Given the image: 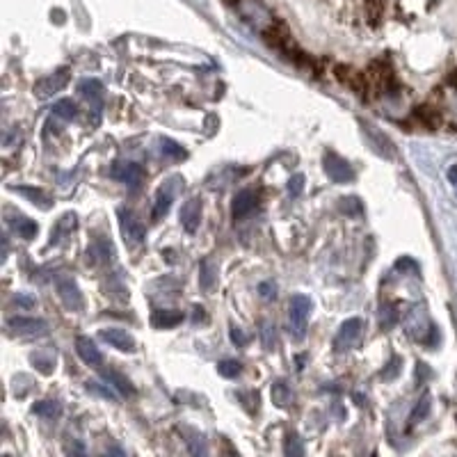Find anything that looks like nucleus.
Instances as JSON below:
<instances>
[{
	"mask_svg": "<svg viewBox=\"0 0 457 457\" xmlns=\"http://www.w3.org/2000/svg\"><path fill=\"white\" fill-rule=\"evenodd\" d=\"M236 9L240 12V16L245 18V21L254 28V30H259L261 35H263L277 18V16H272V12L263 3H261V0H238Z\"/></svg>",
	"mask_w": 457,
	"mask_h": 457,
	"instance_id": "obj_1",
	"label": "nucleus"
},
{
	"mask_svg": "<svg viewBox=\"0 0 457 457\" xmlns=\"http://www.w3.org/2000/svg\"><path fill=\"white\" fill-rule=\"evenodd\" d=\"M311 309H314V304H311V299L307 295H293V299H290L288 314H290V336H293V341H304Z\"/></svg>",
	"mask_w": 457,
	"mask_h": 457,
	"instance_id": "obj_2",
	"label": "nucleus"
},
{
	"mask_svg": "<svg viewBox=\"0 0 457 457\" xmlns=\"http://www.w3.org/2000/svg\"><path fill=\"white\" fill-rule=\"evenodd\" d=\"M334 76L338 78V83L350 87V90L362 96V99H371V85H368L366 71H357L355 66H348V64H336Z\"/></svg>",
	"mask_w": 457,
	"mask_h": 457,
	"instance_id": "obj_3",
	"label": "nucleus"
},
{
	"mask_svg": "<svg viewBox=\"0 0 457 457\" xmlns=\"http://www.w3.org/2000/svg\"><path fill=\"white\" fill-rule=\"evenodd\" d=\"M364 327L366 325L362 318H348L334 338V352H348V350L357 348V343L362 341Z\"/></svg>",
	"mask_w": 457,
	"mask_h": 457,
	"instance_id": "obj_4",
	"label": "nucleus"
},
{
	"mask_svg": "<svg viewBox=\"0 0 457 457\" xmlns=\"http://www.w3.org/2000/svg\"><path fill=\"white\" fill-rule=\"evenodd\" d=\"M119 227H121L126 245H131V247L142 245L144 238H147V229H144V225L133 215L131 210H126V208L119 210Z\"/></svg>",
	"mask_w": 457,
	"mask_h": 457,
	"instance_id": "obj_5",
	"label": "nucleus"
},
{
	"mask_svg": "<svg viewBox=\"0 0 457 457\" xmlns=\"http://www.w3.org/2000/svg\"><path fill=\"white\" fill-rule=\"evenodd\" d=\"M325 172H327V177L332 179L334 183H338V186L355 181V170H352V165H350L348 160H343L341 155L332 153V151L325 153Z\"/></svg>",
	"mask_w": 457,
	"mask_h": 457,
	"instance_id": "obj_6",
	"label": "nucleus"
},
{
	"mask_svg": "<svg viewBox=\"0 0 457 457\" xmlns=\"http://www.w3.org/2000/svg\"><path fill=\"white\" fill-rule=\"evenodd\" d=\"M110 177L126 183L131 190H138L144 181V170L138 162H129V160H117L110 170Z\"/></svg>",
	"mask_w": 457,
	"mask_h": 457,
	"instance_id": "obj_7",
	"label": "nucleus"
},
{
	"mask_svg": "<svg viewBox=\"0 0 457 457\" xmlns=\"http://www.w3.org/2000/svg\"><path fill=\"white\" fill-rule=\"evenodd\" d=\"M412 119L416 126H421L425 131H437L444 126V114L439 105H432V103H423V105H416L412 110Z\"/></svg>",
	"mask_w": 457,
	"mask_h": 457,
	"instance_id": "obj_8",
	"label": "nucleus"
},
{
	"mask_svg": "<svg viewBox=\"0 0 457 457\" xmlns=\"http://www.w3.org/2000/svg\"><path fill=\"white\" fill-rule=\"evenodd\" d=\"M57 295H60L62 304L69 311H83L85 299H83L81 288H78V284L73 279H69V277L57 279Z\"/></svg>",
	"mask_w": 457,
	"mask_h": 457,
	"instance_id": "obj_9",
	"label": "nucleus"
},
{
	"mask_svg": "<svg viewBox=\"0 0 457 457\" xmlns=\"http://www.w3.org/2000/svg\"><path fill=\"white\" fill-rule=\"evenodd\" d=\"M66 83H69V69L64 66V69H57L55 73L42 78V81L35 85V96H39V99H48V96H53L55 92H62Z\"/></svg>",
	"mask_w": 457,
	"mask_h": 457,
	"instance_id": "obj_10",
	"label": "nucleus"
},
{
	"mask_svg": "<svg viewBox=\"0 0 457 457\" xmlns=\"http://www.w3.org/2000/svg\"><path fill=\"white\" fill-rule=\"evenodd\" d=\"M7 327L12 334H21V336H32V334H44L48 325L39 318H25V316H16L7 320Z\"/></svg>",
	"mask_w": 457,
	"mask_h": 457,
	"instance_id": "obj_11",
	"label": "nucleus"
},
{
	"mask_svg": "<svg viewBox=\"0 0 457 457\" xmlns=\"http://www.w3.org/2000/svg\"><path fill=\"white\" fill-rule=\"evenodd\" d=\"M256 192L254 190H242L238 192L236 197H233V203H231V215L233 220H242V218H247L251 210L256 208Z\"/></svg>",
	"mask_w": 457,
	"mask_h": 457,
	"instance_id": "obj_12",
	"label": "nucleus"
},
{
	"mask_svg": "<svg viewBox=\"0 0 457 457\" xmlns=\"http://www.w3.org/2000/svg\"><path fill=\"white\" fill-rule=\"evenodd\" d=\"M101 338L112 348L121 350V352H135V338L129 332H124V329H117V327L101 329Z\"/></svg>",
	"mask_w": 457,
	"mask_h": 457,
	"instance_id": "obj_13",
	"label": "nucleus"
},
{
	"mask_svg": "<svg viewBox=\"0 0 457 457\" xmlns=\"http://www.w3.org/2000/svg\"><path fill=\"white\" fill-rule=\"evenodd\" d=\"M199 222H201V201L197 197H192L181 208V225L188 233H194L199 229Z\"/></svg>",
	"mask_w": 457,
	"mask_h": 457,
	"instance_id": "obj_14",
	"label": "nucleus"
},
{
	"mask_svg": "<svg viewBox=\"0 0 457 457\" xmlns=\"http://www.w3.org/2000/svg\"><path fill=\"white\" fill-rule=\"evenodd\" d=\"M76 352L85 364H90V366H101L103 364L101 350L96 348V343L92 341V338H87V336H78L76 338Z\"/></svg>",
	"mask_w": 457,
	"mask_h": 457,
	"instance_id": "obj_15",
	"label": "nucleus"
},
{
	"mask_svg": "<svg viewBox=\"0 0 457 457\" xmlns=\"http://www.w3.org/2000/svg\"><path fill=\"white\" fill-rule=\"evenodd\" d=\"M101 377L112 388H117V391H119L121 396H135V386L131 384V380L124 373L114 371V368H101Z\"/></svg>",
	"mask_w": 457,
	"mask_h": 457,
	"instance_id": "obj_16",
	"label": "nucleus"
},
{
	"mask_svg": "<svg viewBox=\"0 0 457 457\" xmlns=\"http://www.w3.org/2000/svg\"><path fill=\"white\" fill-rule=\"evenodd\" d=\"M78 92H81L96 110H101V101H103V92H105L101 81H96V78H85V81L78 85Z\"/></svg>",
	"mask_w": 457,
	"mask_h": 457,
	"instance_id": "obj_17",
	"label": "nucleus"
},
{
	"mask_svg": "<svg viewBox=\"0 0 457 457\" xmlns=\"http://www.w3.org/2000/svg\"><path fill=\"white\" fill-rule=\"evenodd\" d=\"M151 323L155 329H172L183 323V311L177 309H160V311H153L151 316Z\"/></svg>",
	"mask_w": 457,
	"mask_h": 457,
	"instance_id": "obj_18",
	"label": "nucleus"
},
{
	"mask_svg": "<svg viewBox=\"0 0 457 457\" xmlns=\"http://www.w3.org/2000/svg\"><path fill=\"white\" fill-rule=\"evenodd\" d=\"M215 281H218V263L210 256H206L199 266V286L203 293H210L215 288Z\"/></svg>",
	"mask_w": 457,
	"mask_h": 457,
	"instance_id": "obj_19",
	"label": "nucleus"
},
{
	"mask_svg": "<svg viewBox=\"0 0 457 457\" xmlns=\"http://www.w3.org/2000/svg\"><path fill=\"white\" fill-rule=\"evenodd\" d=\"M293 388L288 386L286 380H277L275 384H272V403H275L277 407H281V410H286V407H290V403H293Z\"/></svg>",
	"mask_w": 457,
	"mask_h": 457,
	"instance_id": "obj_20",
	"label": "nucleus"
},
{
	"mask_svg": "<svg viewBox=\"0 0 457 457\" xmlns=\"http://www.w3.org/2000/svg\"><path fill=\"white\" fill-rule=\"evenodd\" d=\"M78 225V218H76V213H66V215H62V220L57 222V227L53 229L51 233V245H55V242H60L62 236H66V233H71Z\"/></svg>",
	"mask_w": 457,
	"mask_h": 457,
	"instance_id": "obj_21",
	"label": "nucleus"
},
{
	"mask_svg": "<svg viewBox=\"0 0 457 457\" xmlns=\"http://www.w3.org/2000/svg\"><path fill=\"white\" fill-rule=\"evenodd\" d=\"M12 190L18 192V194H23V197H28V199H30V201L35 203V206H39V208H44V210L51 208V199H48V194L42 192V190L28 188V186H18V188H12Z\"/></svg>",
	"mask_w": 457,
	"mask_h": 457,
	"instance_id": "obj_22",
	"label": "nucleus"
},
{
	"mask_svg": "<svg viewBox=\"0 0 457 457\" xmlns=\"http://www.w3.org/2000/svg\"><path fill=\"white\" fill-rule=\"evenodd\" d=\"M32 414L42 416V419H57V416L62 414V407L57 400H42V403H35L32 405Z\"/></svg>",
	"mask_w": 457,
	"mask_h": 457,
	"instance_id": "obj_23",
	"label": "nucleus"
},
{
	"mask_svg": "<svg viewBox=\"0 0 457 457\" xmlns=\"http://www.w3.org/2000/svg\"><path fill=\"white\" fill-rule=\"evenodd\" d=\"M160 151H162V155H167V158H172V160H183L188 155L186 149H183L179 142H174L170 138L160 140Z\"/></svg>",
	"mask_w": 457,
	"mask_h": 457,
	"instance_id": "obj_24",
	"label": "nucleus"
},
{
	"mask_svg": "<svg viewBox=\"0 0 457 457\" xmlns=\"http://www.w3.org/2000/svg\"><path fill=\"white\" fill-rule=\"evenodd\" d=\"M14 231H16L21 238L32 240V238L37 236V225H35L32 220H28L25 215H18V218L14 220Z\"/></svg>",
	"mask_w": 457,
	"mask_h": 457,
	"instance_id": "obj_25",
	"label": "nucleus"
},
{
	"mask_svg": "<svg viewBox=\"0 0 457 457\" xmlns=\"http://www.w3.org/2000/svg\"><path fill=\"white\" fill-rule=\"evenodd\" d=\"M53 112L57 117H62V119H76V117H78V105L71 99H60L53 105Z\"/></svg>",
	"mask_w": 457,
	"mask_h": 457,
	"instance_id": "obj_26",
	"label": "nucleus"
},
{
	"mask_svg": "<svg viewBox=\"0 0 457 457\" xmlns=\"http://www.w3.org/2000/svg\"><path fill=\"white\" fill-rule=\"evenodd\" d=\"M172 208V194L160 190L158 197H155V206H153V220H160L162 215H167V210Z\"/></svg>",
	"mask_w": 457,
	"mask_h": 457,
	"instance_id": "obj_27",
	"label": "nucleus"
},
{
	"mask_svg": "<svg viewBox=\"0 0 457 457\" xmlns=\"http://www.w3.org/2000/svg\"><path fill=\"white\" fill-rule=\"evenodd\" d=\"M261 338H263V348L268 350V352H272V350H277L275 325L268 323V320H263V323H261Z\"/></svg>",
	"mask_w": 457,
	"mask_h": 457,
	"instance_id": "obj_28",
	"label": "nucleus"
},
{
	"mask_svg": "<svg viewBox=\"0 0 457 457\" xmlns=\"http://www.w3.org/2000/svg\"><path fill=\"white\" fill-rule=\"evenodd\" d=\"M430 396L427 393H423V398L419 403H416V407H414V412H412V416H410V425H416L419 421H423L425 416H427V412H430Z\"/></svg>",
	"mask_w": 457,
	"mask_h": 457,
	"instance_id": "obj_29",
	"label": "nucleus"
},
{
	"mask_svg": "<svg viewBox=\"0 0 457 457\" xmlns=\"http://www.w3.org/2000/svg\"><path fill=\"white\" fill-rule=\"evenodd\" d=\"M240 371H242V364L236 362V359H225V362L218 364V373L222 377H227V380H231V377H238Z\"/></svg>",
	"mask_w": 457,
	"mask_h": 457,
	"instance_id": "obj_30",
	"label": "nucleus"
},
{
	"mask_svg": "<svg viewBox=\"0 0 457 457\" xmlns=\"http://www.w3.org/2000/svg\"><path fill=\"white\" fill-rule=\"evenodd\" d=\"M398 318H400V311H398L393 304L382 307V314H380V325H382V329H391V327L398 323Z\"/></svg>",
	"mask_w": 457,
	"mask_h": 457,
	"instance_id": "obj_31",
	"label": "nucleus"
},
{
	"mask_svg": "<svg viewBox=\"0 0 457 457\" xmlns=\"http://www.w3.org/2000/svg\"><path fill=\"white\" fill-rule=\"evenodd\" d=\"M87 391H92V393H96V396H101V398H105V400H110V403H114V400H117V393L112 391V386H110V384L87 382Z\"/></svg>",
	"mask_w": 457,
	"mask_h": 457,
	"instance_id": "obj_32",
	"label": "nucleus"
},
{
	"mask_svg": "<svg viewBox=\"0 0 457 457\" xmlns=\"http://www.w3.org/2000/svg\"><path fill=\"white\" fill-rule=\"evenodd\" d=\"M286 455H304V449H302V444H299V437L297 434H288V439H286V449H284Z\"/></svg>",
	"mask_w": 457,
	"mask_h": 457,
	"instance_id": "obj_33",
	"label": "nucleus"
},
{
	"mask_svg": "<svg viewBox=\"0 0 457 457\" xmlns=\"http://www.w3.org/2000/svg\"><path fill=\"white\" fill-rule=\"evenodd\" d=\"M32 364L39 368V373H44V375H51L53 373V359H46L44 355H35L32 357Z\"/></svg>",
	"mask_w": 457,
	"mask_h": 457,
	"instance_id": "obj_34",
	"label": "nucleus"
},
{
	"mask_svg": "<svg viewBox=\"0 0 457 457\" xmlns=\"http://www.w3.org/2000/svg\"><path fill=\"white\" fill-rule=\"evenodd\" d=\"M400 366H403V362L398 357H393L391 362H388V366L382 371V377L384 380H396V375L400 373Z\"/></svg>",
	"mask_w": 457,
	"mask_h": 457,
	"instance_id": "obj_35",
	"label": "nucleus"
},
{
	"mask_svg": "<svg viewBox=\"0 0 457 457\" xmlns=\"http://www.w3.org/2000/svg\"><path fill=\"white\" fill-rule=\"evenodd\" d=\"M259 293H261V297L270 302V299L277 297V284L275 281H263V284H259Z\"/></svg>",
	"mask_w": 457,
	"mask_h": 457,
	"instance_id": "obj_36",
	"label": "nucleus"
},
{
	"mask_svg": "<svg viewBox=\"0 0 457 457\" xmlns=\"http://www.w3.org/2000/svg\"><path fill=\"white\" fill-rule=\"evenodd\" d=\"M302 190H304V177L302 174H295V177L288 181V192L293 194V197H299Z\"/></svg>",
	"mask_w": 457,
	"mask_h": 457,
	"instance_id": "obj_37",
	"label": "nucleus"
},
{
	"mask_svg": "<svg viewBox=\"0 0 457 457\" xmlns=\"http://www.w3.org/2000/svg\"><path fill=\"white\" fill-rule=\"evenodd\" d=\"M341 208L345 210V213H352V215H359L362 213V201L359 199H355V197H345V199H341Z\"/></svg>",
	"mask_w": 457,
	"mask_h": 457,
	"instance_id": "obj_38",
	"label": "nucleus"
},
{
	"mask_svg": "<svg viewBox=\"0 0 457 457\" xmlns=\"http://www.w3.org/2000/svg\"><path fill=\"white\" fill-rule=\"evenodd\" d=\"M21 140H23V133L21 131H18V129H9V133L5 135L3 142H5V147H14V144H18Z\"/></svg>",
	"mask_w": 457,
	"mask_h": 457,
	"instance_id": "obj_39",
	"label": "nucleus"
},
{
	"mask_svg": "<svg viewBox=\"0 0 457 457\" xmlns=\"http://www.w3.org/2000/svg\"><path fill=\"white\" fill-rule=\"evenodd\" d=\"M231 341L236 343L238 348H242V345H247V336H245V332H242V329L231 327Z\"/></svg>",
	"mask_w": 457,
	"mask_h": 457,
	"instance_id": "obj_40",
	"label": "nucleus"
},
{
	"mask_svg": "<svg viewBox=\"0 0 457 457\" xmlns=\"http://www.w3.org/2000/svg\"><path fill=\"white\" fill-rule=\"evenodd\" d=\"M14 304H18V307H23V309H32L37 302L30 297V295H25V293H18L16 297H14Z\"/></svg>",
	"mask_w": 457,
	"mask_h": 457,
	"instance_id": "obj_41",
	"label": "nucleus"
},
{
	"mask_svg": "<svg viewBox=\"0 0 457 457\" xmlns=\"http://www.w3.org/2000/svg\"><path fill=\"white\" fill-rule=\"evenodd\" d=\"M449 85H451L453 90L457 92V66H455V69H453V71L449 73Z\"/></svg>",
	"mask_w": 457,
	"mask_h": 457,
	"instance_id": "obj_42",
	"label": "nucleus"
},
{
	"mask_svg": "<svg viewBox=\"0 0 457 457\" xmlns=\"http://www.w3.org/2000/svg\"><path fill=\"white\" fill-rule=\"evenodd\" d=\"M449 179H451V183L457 186V165H453V167L449 170Z\"/></svg>",
	"mask_w": 457,
	"mask_h": 457,
	"instance_id": "obj_43",
	"label": "nucleus"
},
{
	"mask_svg": "<svg viewBox=\"0 0 457 457\" xmlns=\"http://www.w3.org/2000/svg\"><path fill=\"white\" fill-rule=\"evenodd\" d=\"M194 311H197V314H194V320H197V323H199V320H203V318H206V316H203V309H201V307H197V309H194Z\"/></svg>",
	"mask_w": 457,
	"mask_h": 457,
	"instance_id": "obj_44",
	"label": "nucleus"
}]
</instances>
